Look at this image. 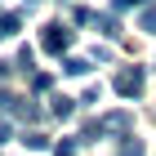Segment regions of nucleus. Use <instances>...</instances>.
I'll return each instance as SVG.
<instances>
[{"label": "nucleus", "mask_w": 156, "mask_h": 156, "mask_svg": "<svg viewBox=\"0 0 156 156\" xmlns=\"http://www.w3.org/2000/svg\"><path fill=\"white\" fill-rule=\"evenodd\" d=\"M94 23H98L103 36H120V23H116V18H98V13H94Z\"/></svg>", "instance_id": "nucleus-4"}, {"label": "nucleus", "mask_w": 156, "mask_h": 156, "mask_svg": "<svg viewBox=\"0 0 156 156\" xmlns=\"http://www.w3.org/2000/svg\"><path fill=\"white\" fill-rule=\"evenodd\" d=\"M120 156H143V143H138V138H125V143H120Z\"/></svg>", "instance_id": "nucleus-8"}, {"label": "nucleus", "mask_w": 156, "mask_h": 156, "mask_svg": "<svg viewBox=\"0 0 156 156\" xmlns=\"http://www.w3.org/2000/svg\"><path fill=\"white\" fill-rule=\"evenodd\" d=\"M72 98H54V116H58V120H67V116H72Z\"/></svg>", "instance_id": "nucleus-6"}, {"label": "nucleus", "mask_w": 156, "mask_h": 156, "mask_svg": "<svg viewBox=\"0 0 156 156\" xmlns=\"http://www.w3.org/2000/svg\"><path fill=\"white\" fill-rule=\"evenodd\" d=\"M23 143H27V147H36V152H40V147H49V138H45V134H40V129H31V134H27V138H23Z\"/></svg>", "instance_id": "nucleus-9"}, {"label": "nucleus", "mask_w": 156, "mask_h": 156, "mask_svg": "<svg viewBox=\"0 0 156 156\" xmlns=\"http://www.w3.org/2000/svg\"><path fill=\"white\" fill-rule=\"evenodd\" d=\"M54 156H76V138H62V147H58Z\"/></svg>", "instance_id": "nucleus-10"}, {"label": "nucleus", "mask_w": 156, "mask_h": 156, "mask_svg": "<svg viewBox=\"0 0 156 156\" xmlns=\"http://www.w3.org/2000/svg\"><path fill=\"white\" fill-rule=\"evenodd\" d=\"M40 45H45L49 54H62V49L72 45V27H62V23H49V27H45V36H40Z\"/></svg>", "instance_id": "nucleus-2"}, {"label": "nucleus", "mask_w": 156, "mask_h": 156, "mask_svg": "<svg viewBox=\"0 0 156 156\" xmlns=\"http://www.w3.org/2000/svg\"><path fill=\"white\" fill-rule=\"evenodd\" d=\"M5 138H9V125H5V120H0V143H5Z\"/></svg>", "instance_id": "nucleus-12"}, {"label": "nucleus", "mask_w": 156, "mask_h": 156, "mask_svg": "<svg viewBox=\"0 0 156 156\" xmlns=\"http://www.w3.org/2000/svg\"><path fill=\"white\" fill-rule=\"evenodd\" d=\"M18 27H23V18H18V13H0V40H9Z\"/></svg>", "instance_id": "nucleus-3"}, {"label": "nucleus", "mask_w": 156, "mask_h": 156, "mask_svg": "<svg viewBox=\"0 0 156 156\" xmlns=\"http://www.w3.org/2000/svg\"><path fill=\"white\" fill-rule=\"evenodd\" d=\"M116 94L120 98H138L143 94V67H125V72L116 76Z\"/></svg>", "instance_id": "nucleus-1"}, {"label": "nucleus", "mask_w": 156, "mask_h": 156, "mask_svg": "<svg viewBox=\"0 0 156 156\" xmlns=\"http://www.w3.org/2000/svg\"><path fill=\"white\" fill-rule=\"evenodd\" d=\"M129 5H147V0H116V9H129Z\"/></svg>", "instance_id": "nucleus-11"}, {"label": "nucleus", "mask_w": 156, "mask_h": 156, "mask_svg": "<svg viewBox=\"0 0 156 156\" xmlns=\"http://www.w3.org/2000/svg\"><path fill=\"white\" fill-rule=\"evenodd\" d=\"M62 72H67V76H85V72H89V62H85V58H67V62H62Z\"/></svg>", "instance_id": "nucleus-5"}, {"label": "nucleus", "mask_w": 156, "mask_h": 156, "mask_svg": "<svg viewBox=\"0 0 156 156\" xmlns=\"http://www.w3.org/2000/svg\"><path fill=\"white\" fill-rule=\"evenodd\" d=\"M138 27H143V31H156V5H147V9H143V18H138Z\"/></svg>", "instance_id": "nucleus-7"}]
</instances>
